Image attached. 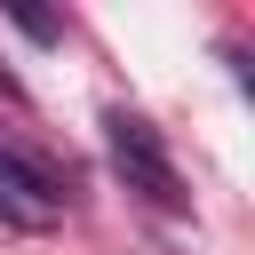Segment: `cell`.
<instances>
[{
	"mask_svg": "<svg viewBox=\"0 0 255 255\" xmlns=\"http://www.w3.org/2000/svg\"><path fill=\"white\" fill-rule=\"evenodd\" d=\"M104 151H112L120 183H128V191H143L151 207H167V215H183V207H191V191H183V175H175V159H167V143H159V128H151L143 112L112 104V112H104Z\"/></svg>",
	"mask_w": 255,
	"mask_h": 255,
	"instance_id": "cell-1",
	"label": "cell"
},
{
	"mask_svg": "<svg viewBox=\"0 0 255 255\" xmlns=\"http://www.w3.org/2000/svg\"><path fill=\"white\" fill-rule=\"evenodd\" d=\"M64 215H72V183L24 143H0V231H56Z\"/></svg>",
	"mask_w": 255,
	"mask_h": 255,
	"instance_id": "cell-2",
	"label": "cell"
},
{
	"mask_svg": "<svg viewBox=\"0 0 255 255\" xmlns=\"http://www.w3.org/2000/svg\"><path fill=\"white\" fill-rule=\"evenodd\" d=\"M0 104H16V88H8V80H0Z\"/></svg>",
	"mask_w": 255,
	"mask_h": 255,
	"instance_id": "cell-3",
	"label": "cell"
}]
</instances>
